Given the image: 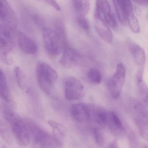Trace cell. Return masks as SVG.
I'll list each match as a JSON object with an SVG mask.
<instances>
[{"label":"cell","instance_id":"cell-23","mask_svg":"<svg viewBox=\"0 0 148 148\" xmlns=\"http://www.w3.org/2000/svg\"><path fill=\"white\" fill-rule=\"evenodd\" d=\"M55 31L61 41L63 48L67 46V34L66 29L63 21L61 20H57L54 22Z\"/></svg>","mask_w":148,"mask_h":148},{"label":"cell","instance_id":"cell-22","mask_svg":"<svg viewBox=\"0 0 148 148\" xmlns=\"http://www.w3.org/2000/svg\"><path fill=\"white\" fill-rule=\"evenodd\" d=\"M0 136L9 145L13 143V134L9 124L6 121H0Z\"/></svg>","mask_w":148,"mask_h":148},{"label":"cell","instance_id":"cell-10","mask_svg":"<svg viewBox=\"0 0 148 148\" xmlns=\"http://www.w3.org/2000/svg\"><path fill=\"white\" fill-rule=\"evenodd\" d=\"M63 48V53L60 59L61 65L67 68H71L78 65L81 60L80 54L68 45Z\"/></svg>","mask_w":148,"mask_h":148},{"label":"cell","instance_id":"cell-9","mask_svg":"<svg viewBox=\"0 0 148 148\" xmlns=\"http://www.w3.org/2000/svg\"><path fill=\"white\" fill-rule=\"evenodd\" d=\"M95 26L99 36L108 43H111L113 35L109 26L101 16L95 10Z\"/></svg>","mask_w":148,"mask_h":148},{"label":"cell","instance_id":"cell-30","mask_svg":"<svg viewBox=\"0 0 148 148\" xmlns=\"http://www.w3.org/2000/svg\"><path fill=\"white\" fill-rule=\"evenodd\" d=\"M144 68H140L136 74V79L137 82L143 81V76L144 73Z\"/></svg>","mask_w":148,"mask_h":148},{"label":"cell","instance_id":"cell-7","mask_svg":"<svg viewBox=\"0 0 148 148\" xmlns=\"http://www.w3.org/2000/svg\"><path fill=\"white\" fill-rule=\"evenodd\" d=\"M65 94L69 101L81 100L84 95V86L76 77H68L65 80Z\"/></svg>","mask_w":148,"mask_h":148},{"label":"cell","instance_id":"cell-15","mask_svg":"<svg viewBox=\"0 0 148 148\" xmlns=\"http://www.w3.org/2000/svg\"><path fill=\"white\" fill-rule=\"evenodd\" d=\"M129 47L135 62L140 68H144L146 56L144 49L138 44L130 42Z\"/></svg>","mask_w":148,"mask_h":148},{"label":"cell","instance_id":"cell-24","mask_svg":"<svg viewBox=\"0 0 148 148\" xmlns=\"http://www.w3.org/2000/svg\"><path fill=\"white\" fill-rule=\"evenodd\" d=\"M0 97L6 101H9L10 94L6 76L0 68Z\"/></svg>","mask_w":148,"mask_h":148},{"label":"cell","instance_id":"cell-28","mask_svg":"<svg viewBox=\"0 0 148 148\" xmlns=\"http://www.w3.org/2000/svg\"><path fill=\"white\" fill-rule=\"evenodd\" d=\"M77 23L78 26L86 33L90 30V26L88 20L84 16H77Z\"/></svg>","mask_w":148,"mask_h":148},{"label":"cell","instance_id":"cell-6","mask_svg":"<svg viewBox=\"0 0 148 148\" xmlns=\"http://www.w3.org/2000/svg\"><path fill=\"white\" fill-rule=\"evenodd\" d=\"M42 36L44 47L47 53L52 56L60 54L63 46L55 30L49 28H44Z\"/></svg>","mask_w":148,"mask_h":148},{"label":"cell","instance_id":"cell-19","mask_svg":"<svg viewBox=\"0 0 148 148\" xmlns=\"http://www.w3.org/2000/svg\"><path fill=\"white\" fill-rule=\"evenodd\" d=\"M119 21L123 26L127 25V0H113Z\"/></svg>","mask_w":148,"mask_h":148},{"label":"cell","instance_id":"cell-4","mask_svg":"<svg viewBox=\"0 0 148 148\" xmlns=\"http://www.w3.org/2000/svg\"><path fill=\"white\" fill-rule=\"evenodd\" d=\"M25 121L30 137L35 144L42 146H51L58 144L53 136H51L36 123L28 119Z\"/></svg>","mask_w":148,"mask_h":148},{"label":"cell","instance_id":"cell-26","mask_svg":"<svg viewBox=\"0 0 148 148\" xmlns=\"http://www.w3.org/2000/svg\"><path fill=\"white\" fill-rule=\"evenodd\" d=\"M89 80L93 83L99 84L101 81V75L99 70L95 69H91L88 73Z\"/></svg>","mask_w":148,"mask_h":148},{"label":"cell","instance_id":"cell-27","mask_svg":"<svg viewBox=\"0 0 148 148\" xmlns=\"http://www.w3.org/2000/svg\"><path fill=\"white\" fill-rule=\"evenodd\" d=\"M93 134L97 143L100 146L103 145L104 143V138L103 133L101 129L95 128L93 130Z\"/></svg>","mask_w":148,"mask_h":148},{"label":"cell","instance_id":"cell-16","mask_svg":"<svg viewBox=\"0 0 148 148\" xmlns=\"http://www.w3.org/2000/svg\"><path fill=\"white\" fill-rule=\"evenodd\" d=\"M11 31L4 24L0 23V48L11 51L13 44Z\"/></svg>","mask_w":148,"mask_h":148},{"label":"cell","instance_id":"cell-33","mask_svg":"<svg viewBox=\"0 0 148 148\" xmlns=\"http://www.w3.org/2000/svg\"><path fill=\"white\" fill-rule=\"evenodd\" d=\"M144 148H148V146H144Z\"/></svg>","mask_w":148,"mask_h":148},{"label":"cell","instance_id":"cell-18","mask_svg":"<svg viewBox=\"0 0 148 148\" xmlns=\"http://www.w3.org/2000/svg\"><path fill=\"white\" fill-rule=\"evenodd\" d=\"M96 10L105 21H108L114 16L111 11V7L107 0H97Z\"/></svg>","mask_w":148,"mask_h":148},{"label":"cell","instance_id":"cell-11","mask_svg":"<svg viewBox=\"0 0 148 148\" xmlns=\"http://www.w3.org/2000/svg\"><path fill=\"white\" fill-rule=\"evenodd\" d=\"M106 127H108L112 134L117 136L123 135L125 132V128L121 121L113 111H108Z\"/></svg>","mask_w":148,"mask_h":148},{"label":"cell","instance_id":"cell-8","mask_svg":"<svg viewBox=\"0 0 148 148\" xmlns=\"http://www.w3.org/2000/svg\"><path fill=\"white\" fill-rule=\"evenodd\" d=\"M0 21L12 31L17 27V16L7 0H0Z\"/></svg>","mask_w":148,"mask_h":148},{"label":"cell","instance_id":"cell-3","mask_svg":"<svg viewBox=\"0 0 148 148\" xmlns=\"http://www.w3.org/2000/svg\"><path fill=\"white\" fill-rule=\"evenodd\" d=\"M135 121L143 139L148 141V110L137 100L131 101Z\"/></svg>","mask_w":148,"mask_h":148},{"label":"cell","instance_id":"cell-29","mask_svg":"<svg viewBox=\"0 0 148 148\" xmlns=\"http://www.w3.org/2000/svg\"><path fill=\"white\" fill-rule=\"evenodd\" d=\"M45 3H47L49 6H51L52 8H54L55 9L58 11L61 10V7L59 5L56 0H40Z\"/></svg>","mask_w":148,"mask_h":148},{"label":"cell","instance_id":"cell-20","mask_svg":"<svg viewBox=\"0 0 148 148\" xmlns=\"http://www.w3.org/2000/svg\"><path fill=\"white\" fill-rule=\"evenodd\" d=\"M48 123L53 129V137L57 144H60L61 139L64 137L66 132V127L62 124L52 120L48 121Z\"/></svg>","mask_w":148,"mask_h":148},{"label":"cell","instance_id":"cell-31","mask_svg":"<svg viewBox=\"0 0 148 148\" xmlns=\"http://www.w3.org/2000/svg\"><path fill=\"white\" fill-rule=\"evenodd\" d=\"M133 1L141 6H147L148 0H132Z\"/></svg>","mask_w":148,"mask_h":148},{"label":"cell","instance_id":"cell-17","mask_svg":"<svg viewBox=\"0 0 148 148\" xmlns=\"http://www.w3.org/2000/svg\"><path fill=\"white\" fill-rule=\"evenodd\" d=\"M127 21L132 32L138 34L140 31L139 21L134 14V9L130 0H127Z\"/></svg>","mask_w":148,"mask_h":148},{"label":"cell","instance_id":"cell-12","mask_svg":"<svg viewBox=\"0 0 148 148\" xmlns=\"http://www.w3.org/2000/svg\"><path fill=\"white\" fill-rule=\"evenodd\" d=\"M89 120L94 121L101 127H106L108 111L98 105H88Z\"/></svg>","mask_w":148,"mask_h":148},{"label":"cell","instance_id":"cell-25","mask_svg":"<svg viewBox=\"0 0 148 148\" xmlns=\"http://www.w3.org/2000/svg\"><path fill=\"white\" fill-rule=\"evenodd\" d=\"M138 92L143 104L148 110V86L144 81L137 82Z\"/></svg>","mask_w":148,"mask_h":148},{"label":"cell","instance_id":"cell-34","mask_svg":"<svg viewBox=\"0 0 148 148\" xmlns=\"http://www.w3.org/2000/svg\"><path fill=\"white\" fill-rule=\"evenodd\" d=\"M2 148H8L7 147H5V146H4V147H3Z\"/></svg>","mask_w":148,"mask_h":148},{"label":"cell","instance_id":"cell-5","mask_svg":"<svg viewBox=\"0 0 148 148\" xmlns=\"http://www.w3.org/2000/svg\"><path fill=\"white\" fill-rule=\"evenodd\" d=\"M126 77V69L122 63L116 66L114 75L108 81V88L111 96L114 99H117L121 95Z\"/></svg>","mask_w":148,"mask_h":148},{"label":"cell","instance_id":"cell-32","mask_svg":"<svg viewBox=\"0 0 148 148\" xmlns=\"http://www.w3.org/2000/svg\"><path fill=\"white\" fill-rule=\"evenodd\" d=\"M106 148H119L117 142L115 141L112 142L109 144L108 146Z\"/></svg>","mask_w":148,"mask_h":148},{"label":"cell","instance_id":"cell-1","mask_svg":"<svg viewBox=\"0 0 148 148\" xmlns=\"http://www.w3.org/2000/svg\"><path fill=\"white\" fill-rule=\"evenodd\" d=\"M3 110L5 121L10 126L16 142L23 147L27 146L30 136L25 120L11 108L5 106Z\"/></svg>","mask_w":148,"mask_h":148},{"label":"cell","instance_id":"cell-2","mask_svg":"<svg viewBox=\"0 0 148 148\" xmlns=\"http://www.w3.org/2000/svg\"><path fill=\"white\" fill-rule=\"evenodd\" d=\"M36 76L42 91L48 95H51L58 80L57 72L49 64L41 62L37 64Z\"/></svg>","mask_w":148,"mask_h":148},{"label":"cell","instance_id":"cell-13","mask_svg":"<svg viewBox=\"0 0 148 148\" xmlns=\"http://www.w3.org/2000/svg\"><path fill=\"white\" fill-rule=\"evenodd\" d=\"M17 43L20 49L27 54H34L37 51L35 42L27 35L21 32L17 34Z\"/></svg>","mask_w":148,"mask_h":148},{"label":"cell","instance_id":"cell-14","mask_svg":"<svg viewBox=\"0 0 148 148\" xmlns=\"http://www.w3.org/2000/svg\"><path fill=\"white\" fill-rule=\"evenodd\" d=\"M70 112L74 120L80 123H85L89 120L88 105L82 103L73 104Z\"/></svg>","mask_w":148,"mask_h":148},{"label":"cell","instance_id":"cell-21","mask_svg":"<svg viewBox=\"0 0 148 148\" xmlns=\"http://www.w3.org/2000/svg\"><path fill=\"white\" fill-rule=\"evenodd\" d=\"M72 3L77 16H84L90 10L89 0H72Z\"/></svg>","mask_w":148,"mask_h":148}]
</instances>
